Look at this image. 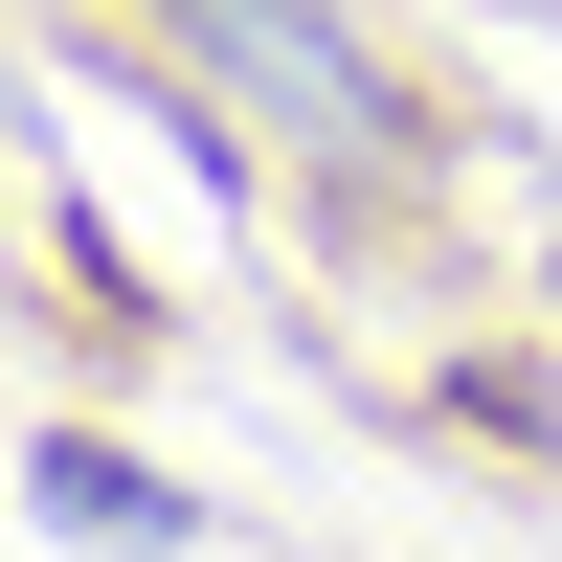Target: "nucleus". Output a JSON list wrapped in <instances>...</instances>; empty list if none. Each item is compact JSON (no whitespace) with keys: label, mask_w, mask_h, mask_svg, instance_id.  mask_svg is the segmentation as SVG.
Masks as SVG:
<instances>
[{"label":"nucleus","mask_w":562,"mask_h":562,"mask_svg":"<svg viewBox=\"0 0 562 562\" xmlns=\"http://www.w3.org/2000/svg\"><path fill=\"white\" fill-rule=\"evenodd\" d=\"M180 23H203V45H225V68H248V90H270V113H315V135H338V158H383V135H405V90H383V68H360V45H338V23H315V0H180Z\"/></svg>","instance_id":"nucleus-1"}]
</instances>
